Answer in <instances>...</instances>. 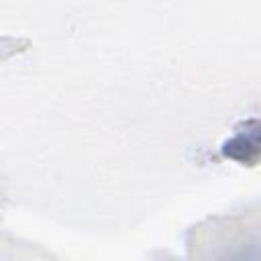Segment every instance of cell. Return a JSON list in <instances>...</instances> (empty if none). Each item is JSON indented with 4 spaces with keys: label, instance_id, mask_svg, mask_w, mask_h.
I'll return each instance as SVG.
<instances>
[{
    "label": "cell",
    "instance_id": "6da1fadb",
    "mask_svg": "<svg viewBox=\"0 0 261 261\" xmlns=\"http://www.w3.org/2000/svg\"><path fill=\"white\" fill-rule=\"evenodd\" d=\"M226 159L241 165L261 163V116H251L234 126V133L220 147Z\"/></svg>",
    "mask_w": 261,
    "mask_h": 261
}]
</instances>
